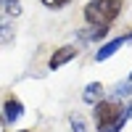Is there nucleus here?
Returning a JSON list of instances; mask_svg holds the SVG:
<instances>
[{"label": "nucleus", "instance_id": "f257e3e1", "mask_svg": "<svg viewBox=\"0 0 132 132\" xmlns=\"http://www.w3.org/2000/svg\"><path fill=\"white\" fill-rule=\"evenodd\" d=\"M122 11H124V0H87L82 8V16L87 27L111 29L114 21L122 16Z\"/></svg>", "mask_w": 132, "mask_h": 132}, {"label": "nucleus", "instance_id": "f03ea898", "mask_svg": "<svg viewBox=\"0 0 132 132\" xmlns=\"http://www.w3.org/2000/svg\"><path fill=\"white\" fill-rule=\"evenodd\" d=\"M93 122L101 129H119L122 132L127 124V114H124V103L116 98H103L93 106Z\"/></svg>", "mask_w": 132, "mask_h": 132}, {"label": "nucleus", "instance_id": "7ed1b4c3", "mask_svg": "<svg viewBox=\"0 0 132 132\" xmlns=\"http://www.w3.org/2000/svg\"><path fill=\"white\" fill-rule=\"evenodd\" d=\"M21 116H24V103H21L16 95H8L3 101V108H0V124L11 127V124H16Z\"/></svg>", "mask_w": 132, "mask_h": 132}, {"label": "nucleus", "instance_id": "20e7f679", "mask_svg": "<svg viewBox=\"0 0 132 132\" xmlns=\"http://www.w3.org/2000/svg\"><path fill=\"white\" fill-rule=\"evenodd\" d=\"M77 56H79V48L77 45H61V48H56L50 53V58H48V69H61V66H66L69 61H74Z\"/></svg>", "mask_w": 132, "mask_h": 132}, {"label": "nucleus", "instance_id": "39448f33", "mask_svg": "<svg viewBox=\"0 0 132 132\" xmlns=\"http://www.w3.org/2000/svg\"><path fill=\"white\" fill-rule=\"evenodd\" d=\"M127 45V35H119V37H114V40H108V42H103L101 48L95 50V61L98 63H103V61H108L111 56H116L119 50H122Z\"/></svg>", "mask_w": 132, "mask_h": 132}, {"label": "nucleus", "instance_id": "423d86ee", "mask_svg": "<svg viewBox=\"0 0 132 132\" xmlns=\"http://www.w3.org/2000/svg\"><path fill=\"white\" fill-rule=\"evenodd\" d=\"M77 37H79V42H85V45H93V42H103V40L108 37V29L82 27V29H77Z\"/></svg>", "mask_w": 132, "mask_h": 132}, {"label": "nucleus", "instance_id": "0eeeda50", "mask_svg": "<svg viewBox=\"0 0 132 132\" xmlns=\"http://www.w3.org/2000/svg\"><path fill=\"white\" fill-rule=\"evenodd\" d=\"M103 98H106L103 82H90V85H85V90H82V101H85V103L95 106L98 101H103Z\"/></svg>", "mask_w": 132, "mask_h": 132}, {"label": "nucleus", "instance_id": "6e6552de", "mask_svg": "<svg viewBox=\"0 0 132 132\" xmlns=\"http://www.w3.org/2000/svg\"><path fill=\"white\" fill-rule=\"evenodd\" d=\"M16 37V29H13V21L0 16V45H11Z\"/></svg>", "mask_w": 132, "mask_h": 132}, {"label": "nucleus", "instance_id": "1a4fd4ad", "mask_svg": "<svg viewBox=\"0 0 132 132\" xmlns=\"http://www.w3.org/2000/svg\"><path fill=\"white\" fill-rule=\"evenodd\" d=\"M21 0H0V13H3L5 19H16L21 16Z\"/></svg>", "mask_w": 132, "mask_h": 132}, {"label": "nucleus", "instance_id": "9d476101", "mask_svg": "<svg viewBox=\"0 0 132 132\" xmlns=\"http://www.w3.org/2000/svg\"><path fill=\"white\" fill-rule=\"evenodd\" d=\"M69 127H71V132H90L87 119L82 114H69Z\"/></svg>", "mask_w": 132, "mask_h": 132}, {"label": "nucleus", "instance_id": "9b49d317", "mask_svg": "<svg viewBox=\"0 0 132 132\" xmlns=\"http://www.w3.org/2000/svg\"><path fill=\"white\" fill-rule=\"evenodd\" d=\"M40 3L45 5V8H50V11H61V8H66V5H69L71 0H40Z\"/></svg>", "mask_w": 132, "mask_h": 132}, {"label": "nucleus", "instance_id": "f8f14e48", "mask_svg": "<svg viewBox=\"0 0 132 132\" xmlns=\"http://www.w3.org/2000/svg\"><path fill=\"white\" fill-rule=\"evenodd\" d=\"M124 114H127V119H132V101L124 103Z\"/></svg>", "mask_w": 132, "mask_h": 132}, {"label": "nucleus", "instance_id": "ddd939ff", "mask_svg": "<svg viewBox=\"0 0 132 132\" xmlns=\"http://www.w3.org/2000/svg\"><path fill=\"white\" fill-rule=\"evenodd\" d=\"M101 132H119V129H101Z\"/></svg>", "mask_w": 132, "mask_h": 132}, {"label": "nucleus", "instance_id": "4468645a", "mask_svg": "<svg viewBox=\"0 0 132 132\" xmlns=\"http://www.w3.org/2000/svg\"><path fill=\"white\" fill-rule=\"evenodd\" d=\"M19 132H35V129H19Z\"/></svg>", "mask_w": 132, "mask_h": 132}, {"label": "nucleus", "instance_id": "2eb2a0df", "mask_svg": "<svg viewBox=\"0 0 132 132\" xmlns=\"http://www.w3.org/2000/svg\"><path fill=\"white\" fill-rule=\"evenodd\" d=\"M127 79H129V82H132V71H129V77H127Z\"/></svg>", "mask_w": 132, "mask_h": 132}, {"label": "nucleus", "instance_id": "dca6fc26", "mask_svg": "<svg viewBox=\"0 0 132 132\" xmlns=\"http://www.w3.org/2000/svg\"><path fill=\"white\" fill-rule=\"evenodd\" d=\"M3 132H8V129H3Z\"/></svg>", "mask_w": 132, "mask_h": 132}]
</instances>
